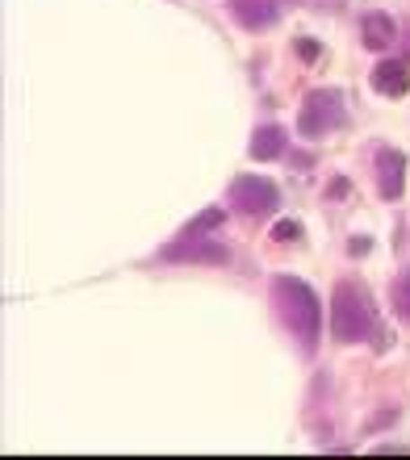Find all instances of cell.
Here are the masks:
<instances>
[{
    "label": "cell",
    "mask_w": 410,
    "mask_h": 460,
    "mask_svg": "<svg viewBox=\"0 0 410 460\" xmlns=\"http://www.w3.org/2000/svg\"><path fill=\"white\" fill-rule=\"evenodd\" d=\"M268 293H272V310H277L281 327L290 331L293 343H298L306 356H314L318 340H323V305H318L314 285H306L302 277L281 272V277H272Z\"/></svg>",
    "instance_id": "1"
},
{
    "label": "cell",
    "mask_w": 410,
    "mask_h": 460,
    "mask_svg": "<svg viewBox=\"0 0 410 460\" xmlns=\"http://www.w3.org/2000/svg\"><path fill=\"white\" fill-rule=\"evenodd\" d=\"M331 335L335 343L352 348V343L373 340V348H386V331L377 323V302L373 293L364 289L361 280H339L335 293H331Z\"/></svg>",
    "instance_id": "2"
},
{
    "label": "cell",
    "mask_w": 410,
    "mask_h": 460,
    "mask_svg": "<svg viewBox=\"0 0 410 460\" xmlns=\"http://www.w3.org/2000/svg\"><path fill=\"white\" fill-rule=\"evenodd\" d=\"M343 121H348V101L339 88H314L310 97L302 101V110H298V134L302 138H326V134L343 130Z\"/></svg>",
    "instance_id": "3"
},
{
    "label": "cell",
    "mask_w": 410,
    "mask_h": 460,
    "mask_svg": "<svg viewBox=\"0 0 410 460\" xmlns=\"http://www.w3.org/2000/svg\"><path fill=\"white\" fill-rule=\"evenodd\" d=\"M227 201L235 214H243V218H264V214H272V209L281 206V189L268 176H255V172H243V176H235L227 189Z\"/></svg>",
    "instance_id": "4"
},
{
    "label": "cell",
    "mask_w": 410,
    "mask_h": 460,
    "mask_svg": "<svg viewBox=\"0 0 410 460\" xmlns=\"http://www.w3.org/2000/svg\"><path fill=\"white\" fill-rule=\"evenodd\" d=\"M164 264H230V247L214 234H176L168 247H159Z\"/></svg>",
    "instance_id": "5"
},
{
    "label": "cell",
    "mask_w": 410,
    "mask_h": 460,
    "mask_svg": "<svg viewBox=\"0 0 410 460\" xmlns=\"http://www.w3.org/2000/svg\"><path fill=\"white\" fill-rule=\"evenodd\" d=\"M373 168H377V193H381V201H402V193H406V155H402L398 146H381Z\"/></svg>",
    "instance_id": "6"
},
{
    "label": "cell",
    "mask_w": 410,
    "mask_h": 460,
    "mask_svg": "<svg viewBox=\"0 0 410 460\" xmlns=\"http://www.w3.org/2000/svg\"><path fill=\"white\" fill-rule=\"evenodd\" d=\"M227 4H230V17H235L243 30H255V34L272 30V25L281 22V13H285L281 0H227Z\"/></svg>",
    "instance_id": "7"
},
{
    "label": "cell",
    "mask_w": 410,
    "mask_h": 460,
    "mask_svg": "<svg viewBox=\"0 0 410 460\" xmlns=\"http://www.w3.org/2000/svg\"><path fill=\"white\" fill-rule=\"evenodd\" d=\"M369 84L381 93V97H406L410 93V63L406 59H381L369 75Z\"/></svg>",
    "instance_id": "8"
},
{
    "label": "cell",
    "mask_w": 410,
    "mask_h": 460,
    "mask_svg": "<svg viewBox=\"0 0 410 460\" xmlns=\"http://www.w3.org/2000/svg\"><path fill=\"white\" fill-rule=\"evenodd\" d=\"M361 38H364V47L369 50H386L398 42V22L389 17V13L373 9V13H364L361 17Z\"/></svg>",
    "instance_id": "9"
},
{
    "label": "cell",
    "mask_w": 410,
    "mask_h": 460,
    "mask_svg": "<svg viewBox=\"0 0 410 460\" xmlns=\"http://www.w3.org/2000/svg\"><path fill=\"white\" fill-rule=\"evenodd\" d=\"M285 146H290V138H285V130L281 126H260V130L252 134V159H260V164H268V159H281L285 155Z\"/></svg>",
    "instance_id": "10"
},
{
    "label": "cell",
    "mask_w": 410,
    "mask_h": 460,
    "mask_svg": "<svg viewBox=\"0 0 410 460\" xmlns=\"http://www.w3.org/2000/svg\"><path fill=\"white\" fill-rule=\"evenodd\" d=\"M389 302H394V314H398L402 327H410V268H402L394 285H389Z\"/></svg>",
    "instance_id": "11"
},
{
    "label": "cell",
    "mask_w": 410,
    "mask_h": 460,
    "mask_svg": "<svg viewBox=\"0 0 410 460\" xmlns=\"http://www.w3.org/2000/svg\"><path fill=\"white\" fill-rule=\"evenodd\" d=\"M227 222V209H218V206H209V209H201V214H193V218L181 226V234H214L218 226Z\"/></svg>",
    "instance_id": "12"
},
{
    "label": "cell",
    "mask_w": 410,
    "mask_h": 460,
    "mask_svg": "<svg viewBox=\"0 0 410 460\" xmlns=\"http://www.w3.org/2000/svg\"><path fill=\"white\" fill-rule=\"evenodd\" d=\"M272 239H277V243H298V239H302V222H298V218H281L277 226H272Z\"/></svg>",
    "instance_id": "13"
},
{
    "label": "cell",
    "mask_w": 410,
    "mask_h": 460,
    "mask_svg": "<svg viewBox=\"0 0 410 460\" xmlns=\"http://www.w3.org/2000/svg\"><path fill=\"white\" fill-rule=\"evenodd\" d=\"M293 50H298V59H306V63H314L318 55H323V47H318V42H310V38H298V42H293Z\"/></svg>",
    "instance_id": "14"
},
{
    "label": "cell",
    "mask_w": 410,
    "mask_h": 460,
    "mask_svg": "<svg viewBox=\"0 0 410 460\" xmlns=\"http://www.w3.org/2000/svg\"><path fill=\"white\" fill-rule=\"evenodd\" d=\"M339 197H352V181H343V176L326 184V201H339Z\"/></svg>",
    "instance_id": "15"
},
{
    "label": "cell",
    "mask_w": 410,
    "mask_h": 460,
    "mask_svg": "<svg viewBox=\"0 0 410 460\" xmlns=\"http://www.w3.org/2000/svg\"><path fill=\"white\" fill-rule=\"evenodd\" d=\"M377 456H410V444H377Z\"/></svg>",
    "instance_id": "16"
},
{
    "label": "cell",
    "mask_w": 410,
    "mask_h": 460,
    "mask_svg": "<svg viewBox=\"0 0 410 460\" xmlns=\"http://www.w3.org/2000/svg\"><path fill=\"white\" fill-rule=\"evenodd\" d=\"M369 247H373V243H369V239H356V243H352V255H364V252H369Z\"/></svg>",
    "instance_id": "17"
}]
</instances>
